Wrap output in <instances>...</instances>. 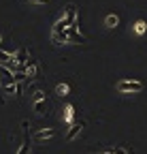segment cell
Segmentation results:
<instances>
[{"instance_id":"6da1fadb","label":"cell","mask_w":147,"mask_h":154,"mask_svg":"<svg viewBox=\"0 0 147 154\" xmlns=\"http://www.w3.org/2000/svg\"><path fill=\"white\" fill-rule=\"evenodd\" d=\"M117 90L124 92V94H132V92H141L143 90V84L139 79H122L117 84Z\"/></svg>"},{"instance_id":"7a4b0ae2","label":"cell","mask_w":147,"mask_h":154,"mask_svg":"<svg viewBox=\"0 0 147 154\" xmlns=\"http://www.w3.org/2000/svg\"><path fill=\"white\" fill-rule=\"evenodd\" d=\"M28 120L22 122V128H24V139H22V146L17 150V154H30V135H28Z\"/></svg>"},{"instance_id":"3957f363","label":"cell","mask_w":147,"mask_h":154,"mask_svg":"<svg viewBox=\"0 0 147 154\" xmlns=\"http://www.w3.org/2000/svg\"><path fill=\"white\" fill-rule=\"evenodd\" d=\"M0 84L2 86H13L15 84V73L7 69L4 64H0Z\"/></svg>"},{"instance_id":"277c9868","label":"cell","mask_w":147,"mask_h":154,"mask_svg":"<svg viewBox=\"0 0 147 154\" xmlns=\"http://www.w3.org/2000/svg\"><path fill=\"white\" fill-rule=\"evenodd\" d=\"M77 15H79V13H77V7H75V5H66V17H64V19H66L68 26H75Z\"/></svg>"},{"instance_id":"5b68a950","label":"cell","mask_w":147,"mask_h":154,"mask_svg":"<svg viewBox=\"0 0 147 154\" xmlns=\"http://www.w3.org/2000/svg\"><path fill=\"white\" fill-rule=\"evenodd\" d=\"M32 107H34V111L39 113V116H45V113H49V103H47V99H41V101H32Z\"/></svg>"},{"instance_id":"8992f818","label":"cell","mask_w":147,"mask_h":154,"mask_svg":"<svg viewBox=\"0 0 147 154\" xmlns=\"http://www.w3.org/2000/svg\"><path fill=\"white\" fill-rule=\"evenodd\" d=\"M51 41L56 43V45H66V43H70L66 30H64V32H51Z\"/></svg>"},{"instance_id":"52a82bcc","label":"cell","mask_w":147,"mask_h":154,"mask_svg":"<svg viewBox=\"0 0 147 154\" xmlns=\"http://www.w3.org/2000/svg\"><path fill=\"white\" fill-rule=\"evenodd\" d=\"M81 128H83V124H81V122H72V124H70V128H68V133H66V139H68V141H72V139H75L77 135L81 133Z\"/></svg>"},{"instance_id":"ba28073f","label":"cell","mask_w":147,"mask_h":154,"mask_svg":"<svg viewBox=\"0 0 147 154\" xmlns=\"http://www.w3.org/2000/svg\"><path fill=\"white\" fill-rule=\"evenodd\" d=\"M28 60H30V56H28V49H26V47H22V49H17V51H15V62H17V64H22V66H24Z\"/></svg>"},{"instance_id":"9c48e42d","label":"cell","mask_w":147,"mask_h":154,"mask_svg":"<svg viewBox=\"0 0 147 154\" xmlns=\"http://www.w3.org/2000/svg\"><path fill=\"white\" fill-rule=\"evenodd\" d=\"M53 135H56V128H45V131H39L34 135V139L36 141H43V139H51Z\"/></svg>"},{"instance_id":"30bf717a","label":"cell","mask_w":147,"mask_h":154,"mask_svg":"<svg viewBox=\"0 0 147 154\" xmlns=\"http://www.w3.org/2000/svg\"><path fill=\"white\" fill-rule=\"evenodd\" d=\"M13 60H15V54H13V51L0 49V64H11Z\"/></svg>"},{"instance_id":"8fae6325","label":"cell","mask_w":147,"mask_h":154,"mask_svg":"<svg viewBox=\"0 0 147 154\" xmlns=\"http://www.w3.org/2000/svg\"><path fill=\"white\" fill-rule=\"evenodd\" d=\"M24 71H26V75L30 77V79H32V77H36V62H34V60H28V62L24 64Z\"/></svg>"},{"instance_id":"7c38bea8","label":"cell","mask_w":147,"mask_h":154,"mask_svg":"<svg viewBox=\"0 0 147 154\" xmlns=\"http://www.w3.org/2000/svg\"><path fill=\"white\" fill-rule=\"evenodd\" d=\"M64 120L70 122V124H72V120H75V107H72V105H68V107L64 109Z\"/></svg>"},{"instance_id":"4fadbf2b","label":"cell","mask_w":147,"mask_h":154,"mask_svg":"<svg viewBox=\"0 0 147 154\" xmlns=\"http://www.w3.org/2000/svg\"><path fill=\"white\" fill-rule=\"evenodd\" d=\"M104 24H107V28H115V26L119 24V17H117V15H107Z\"/></svg>"},{"instance_id":"5bb4252c","label":"cell","mask_w":147,"mask_h":154,"mask_svg":"<svg viewBox=\"0 0 147 154\" xmlns=\"http://www.w3.org/2000/svg\"><path fill=\"white\" fill-rule=\"evenodd\" d=\"M145 30H147V24L143 22V19H139V22L134 24V32L137 34H145Z\"/></svg>"},{"instance_id":"9a60e30c","label":"cell","mask_w":147,"mask_h":154,"mask_svg":"<svg viewBox=\"0 0 147 154\" xmlns=\"http://www.w3.org/2000/svg\"><path fill=\"white\" fill-rule=\"evenodd\" d=\"M68 90H70V88H68V84H58V86H56V92H58L60 96H66V94H68Z\"/></svg>"},{"instance_id":"2e32d148","label":"cell","mask_w":147,"mask_h":154,"mask_svg":"<svg viewBox=\"0 0 147 154\" xmlns=\"http://www.w3.org/2000/svg\"><path fill=\"white\" fill-rule=\"evenodd\" d=\"M2 92L4 94H17V86L13 84V86H2Z\"/></svg>"},{"instance_id":"e0dca14e","label":"cell","mask_w":147,"mask_h":154,"mask_svg":"<svg viewBox=\"0 0 147 154\" xmlns=\"http://www.w3.org/2000/svg\"><path fill=\"white\" fill-rule=\"evenodd\" d=\"M41 99H45V92H41V90H36V92L32 94V101H41Z\"/></svg>"},{"instance_id":"ac0fdd59","label":"cell","mask_w":147,"mask_h":154,"mask_svg":"<svg viewBox=\"0 0 147 154\" xmlns=\"http://www.w3.org/2000/svg\"><path fill=\"white\" fill-rule=\"evenodd\" d=\"M113 154H128V150H126V148H122V146H117V148L113 150Z\"/></svg>"},{"instance_id":"d6986e66","label":"cell","mask_w":147,"mask_h":154,"mask_svg":"<svg viewBox=\"0 0 147 154\" xmlns=\"http://www.w3.org/2000/svg\"><path fill=\"white\" fill-rule=\"evenodd\" d=\"M28 2H32V5H47L49 0H28Z\"/></svg>"},{"instance_id":"ffe728a7","label":"cell","mask_w":147,"mask_h":154,"mask_svg":"<svg viewBox=\"0 0 147 154\" xmlns=\"http://www.w3.org/2000/svg\"><path fill=\"white\" fill-rule=\"evenodd\" d=\"M0 43H2V34H0Z\"/></svg>"},{"instance_id":"44dd1931","label":"cell","mask_w":147,"mask_h":154,"mask_svg":"<svg viewBox=\"0 0 147 154\" xmlns=\"http://www.w3.org/2000/svg\"><path fill=\"white\" fill-rule=\"evenodd\" d=\"M0 86H2V84H0Z\"/></svg>"}]
</instances>
